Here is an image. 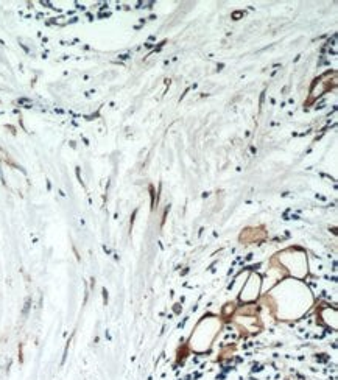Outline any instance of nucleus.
Returning <instances> with one entry per match:
<instances>
[{
  "label": "nucleus",
  "mask_w": 338,
  "mask_h": 380,
  "mask_svg": "<svg viewBox=\"0 0 338 380\" xmlns=\"http://www.w3.org/2000/svg\"><path fill=\"white\" fill-rule=\"evenodd\" d=\"M218 330H220V321L217 318L210 316V318L201 319L190 338V347L195 352L209 351V347L212 344L215 335L218 333Z\"/></svg>",
  "instance_id": "1"
}]
</instances>
